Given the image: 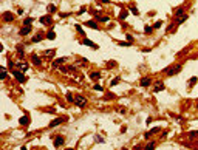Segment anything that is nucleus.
Here are the masks:
<instances>
[{"mask_svg":"<svg viewBox=\"0 0 198 150\" xmlns=\"http://www.w3.org/2000/svg\"><path fill=\"white\" fill-rule=\"evenodd\" d=\"M195 136H198V131H190L189 133V138H195Z\"/></svg>","mask_w":198,"mask_h":150,"instance_id":"34","label":"nucleus"},{"mask_svg":"<svg viewBox=\"0 0 198 150\" xmlns=\"http://www.w3.org/2000/svg\"><path fill=\"white\" fill-rule=\"evenodd\" d=\"M13 76L16 78L17 80H19L20 84H23V82H26V76L23 74L22 71H17V70H13Z\"/></svg>","mask_w":198,"mask_h":150,"instance_id":"1","label":"nucleus"},{"mask_svg":"<svg viewBox=\"0 0 198 150\" xmlns=\"http://www.w3.org/2000/svg\"><path fill=\"white\" fill-rule=\"evenodd\" d=\"M0 78H2V79H6V70H5V68H3V71H2V76H0Z\"/></svg>","mask_w":198,"mask_h":150,"instance_id":"39","label":"nucleus"},{"mask_svg":"<svg viewBox=\"0 0 198 150\" xmlns=\"http://www.w3.org/2000/svg\"><path fill=\"white\" fill-rule=\"evenodd\" d=\"M163 90H164V84H156L155 88H153V91H155V93H158V91H163Z\"/></svg>","mask_w":198,"mask_h":150,"instance_id":"19","label":"nucleus"},{"mask_svg":"<svg viewBox=\"0 0 198 150\" xmlns=\"http://www.w3.org/2000/svg\"><path fill=\"white\" fill-rule=\"evenodd\" d=\"M74 26H76V30H78V33L84 34V30H82V26H80V25H74Z\"/></svg>","mask_w":198,"mask_h":150,"instance_id":"32","label":"nucleus"},{"mask_svg":"<svg viewBox=\"0 0 198 150\" xmlns=\"http://www.w3.org/2000/svg\"><path fill=\"white\" fill-rule=\"evenodd\" d=\"M31 59H33V64H34V65H37V67H39V65H42V60H40V57H39V56L33 54V56H31Z\"/></svg>","mask_w":198,"mask_h":150,"instance_id":"11","label":"nucleus"},{"mask_svg":"<svg viewBox=\"0 0 198 150\" xmlns=\"http://www.w3.org/2000/svg\"><path fill=\"white\" fill-rule=\"evenodd\" d=\"M16 65L22 68V71H26V70H28V65H26V64H23V62H19V64H16Z\"/></svg>","mask_w":198,"mask_h":150,"instance_id":"21","label":"nucleus"},{"mask_svg":"<svg viewBox=\"0 0 198 150\" xmlns=\"http://www.w3.org/2000/svg\"><path fill=\"white\" fill-rule=\"evenodd\" d=\"M150 82H152V80H150V78H142L141 80H139L141 87H149V85H150Z\"/></svg>","mask_w":198,"mask_h":150,"instance_id":"9","label":"nucleus"},{"mask_svg":"<svg viewBox=\"0 0 198 150\" xmlns=\"http://www.w3.org/2000/svg\"><path fill=\"white\" fill-rule=\"evenodd\" d=\"M127 42H130V43H132V42H133V37H132V36H130V34H127Z\"/></svg>","mask_w":198,"mask_h":150,"instance_id":"40","label":"nucleus"},{"mask_svg":"<svg viewBox=\"0 0 198 150\" xmlns=\"http://www.w3.org/2000/svg\"><path fill=\"white\" fill-rule=\"evenodd\" d=\"M101 2H102V3H108V0H101Z\"/></svg>","mask_w":198,"mask_h":150,"instance_id":"43","label":"nucleus"},{"mask_svg":"<svg viewBox=\"0 0 198 150\" xmlns=\"http://www.w3.org/2000/svg\"><path fill=\"white\" fill-rule=\"evenodd\" d=\"M19 124L20 125H28V124H30V118H28V116H22L19 119Z\"/></svg>","mask_w":198,"mask_h":150,"instance_id":"10","label":"nucleus"},{"mask_svg":"<svg viewBox=\"0 0 198 150\" xmlns=\"http://www.w3.org/2000/svg\"><path fill=\"white\" fill-rule=\"evenodd\" d=\"M54 53H56V50H46V51H45L46 56H54Z\"/></svg>","mask_w":198,"mask_h":150,"instance_id":"28","label":"nucleus"},{"mask_svg":"<svg viewBox=\"0 0 198 150\" xmlns=\"http://www.w3.org/2000/svg\"><path fill=\"white\" fill-rule=\"evenodd\" d=\"M90 78L93 80H98V79H101L102 76H101V73H99V71H94V73H91V74H90Z\"/></svg>","mask_w":198,"mask_h":150,"instance_id":"16","label":"nucleus"},{"mask_svg":"<svg viewBox=\"0 0 198 150\" xmlns=\"http://www.w3.org/2000/svg\"><path fill=\"white\" fill-rule=\"evenodd\" d=\"M119 45L121 46H127V45H130V42H119Z\"/></svg>","mask_w":198,"mask_h":150,"instance_id":"41","label":"nucleus"},{"mask_svg":"<svg viewBox=\"0 0 198 150\" xmlns=\"http://www.w3.org/2000/svg\"><path fill=\"white\" fill-rule=\"evenodd\" d=\"M161 26H163V20L155 22V25H153V28H161Z\"/></svg>","mask_w":198,"mask_h":150,"instance_id":"29","label":"nucleus"},{"mask_svg":"<svg viewBox=\"0 0 198 150\" xmlns=\"http://www.w3.org/2000/svg\"><path fill=\"white\" fill-rule=\"evenodd\" d=\"M197 80H198V78H197V76H193V78H192V79L189 80V85H193V84H195Z\"/></svg>","mask_w":198,"mask_h":150,"instance_id":"31","label":"nucleus"},{"mask_svg":"<svg viewBox=\"0 0 198 150\" xmlns=\"http://www.w3.org/2000/svg\"><path fill=\"white\" fill-rule=\"evenodd\" d=\"M48 11H50V13H54V11H56V6H54V5H48Z\"/></svg>","mask_w":198,"mask_h":150,"instance_id":"33","label":"nucleus"},{"mask_svg":"<svg viewBox=\"0 0 198 150\" xmlns=\"http://www.w3.org/2000/svg\"><path fill=\"white\" fill-rule=\"evenodd\" d=\"M85 26H90V28H93V30H98V23H96V22H93V20L85 22Z\"/></svg>","mask_w":198,"mask_h":150,"instance_id":"12","label":"nucleus"},{"mask_svg":"<svg viewBox=\"0 0 198 150\" xmlns=\"http://www.w3.org/2000/svg\"><path fill=\"white\" fill-rule=\"evenodd\" d=\"M127 16H129V11H127V9H121V13H119V19H121V20H124V19H127Z\"/></svg>","mask_w":198,"mask_h":150,"instance_id":"14","label":"nucleus"},{"mask_svg":"<svg viewBox=\"0 0 198 150\" xmlns=\"http://www.w3.org/2000/svg\"><path fill=\"white\" fill-rule=\"evenodd\" d=\"M125 131H127V127H125V125L121 127V133H125Z\"/></svg>","mask_w":198,"mask_h":150,"instance_id":"42","label":"nucleus"},{"mask_svg":"<svg viewBox=\"0 0 198 150\" xmlns=\"http://www.w3.org/2000/svg\"><path fill=\"white\" fill-rule=\"evenodd\" d=\"M183 16H184V9L183 8H178L175 11V17H183Z\"/></svg>","mask_w":198,"mask_h":150,"instance_id":"20","label":"nucleus"},{"mask_svg":"<svg viewBox=\"0 0 198 150\" xmlns=\"http://www.w3.org/2000/svg\"><path fill=\"white\" fill-rule=\"evenodd\" d=\"M82 43H84V45H88V46H93V48H98L96 43H93V42H91V40H88V39H84Z\"/></svg>","mask_w":198,"mask_h":150,"instance_id":"15","label":"nucleus"},{"mask_svg":"<svg viewBox=\"0 0 198 150\" xmlns=\"http://www.w3.org/2000/svg\"><path fill=\"white\" fill-rule=\"evenodd\" d=\"M107 67L108 68H115L116 67V60H108L107 62Z\"/></svg>","mask_w":198,"mask_h":150,"instance_id":"23","label":"nucleus"},{"mask_svg":"<svg viewBox=\"0 0 198 150\" xmlns=\"http://www.w3.org/2000/svg\"><path fill=\"white\" fill-rule=\"evenodd\" d=\"M65 62V57H60V59H56L53 62V67H59V65H62Z\"/></svg>","mask_w":198,"mask_h":150,"instance_id":"18","label":"nucleus"},{"mask_svg":"<svg viewBox=\"0 0 198 150\" xmlns=\"http://www.w3.org/2000/svg\"><path fill=\"white\" fill-rule=\"evenodd\" d=\"M155 147V142H149L147 145H145V149H153Z\"/></svg>","mask_w":198,"mask_h":150,"instance_id":"37","label":"nucleus"},{"mask_svg":"<svg viewBox=\"0 0 198 150\" xmlns=\"http://www.w3.org/2000/svg\"><path fill=\"white\" fill-rule=\"evenodd\" d=\"M40 23H51V16L48 14V16L40 17Z\"/></svg>","mask_w":198,"mask_h":150,"instance_id":"13","label":"nucleus"},{"mask_svg":"<svg viewBox=\"0 0 198 150\" xmlns=\"http://www.w3.org/2000/svg\"><path fill=\"white\" fill-rule=\"evenodd\" d=\"M130 11L135 14V16H139V11H138V8H135V6H132V9H130Z\"/></svg>","mask_w":198,"mask_h":150,"instance_id":"30","label":"nucleus"},{"mask_svg":"<svg viewBox=\"0 0 198 150\" xmlns=\"http://www.w3.org/2000/svg\"><path fill=\"white\" fill-rule=\"evenodd\" d=\"M93 88H94V90H98V91H102V90H104V88H102L101 85H99V84H96V85H94Z\"/></svg>","mask_w":198,"mask_h":150,"instance_id":"36","label":"nucleus"},{"mask_svg":"<svg viewBox=\"0 0 198 150\" xmlns=\"http://www.w3.org/2000/svg\"><path fill=\"white\" fill-rule=\"evenodd\" d=\"M33 22H34V19H33V17H26V19H25V22H23V25H31Z\"/></svg>","mask_w":198,"mask_h":150,"instance_id":"24","label":"nucleus"},{"mask_svg":"<svg viewBox=\"0 0 198 150\" xmlns=\"http://www.w3.org/2000/svg\"><path fill=\"white\" fill-rule=\"evenodd\" d=\"M64 121H65V118H56L54 121L50 122V127H56V125H59V124H62Z\"/></svg>","mask_w":198,"mask_h":150,"instance_id":"8","label":"nucleus"},{"mask_svg":"<svg viewBox=\"0 0 198 150\" xmlns=\"http://www.w3.org/2000/svg\"><path fill=\"white\" fill-rule=\"evenodd\" d=\"M181 71V65H175V67H170V68H167L166 73H167V76H173V74H177V73Z\"/></svg>","mask_w":198,"mask_h":150,"instance_id":"3","label":"nucleus"},{"mask_svg":"<svg viewBox=\"0 0 198 150\" xmlns=\"http://www.w3.org/2000/svg\"><path fill=\"white\" fill-rule=\"evenodd\" d=\"M30 31H31V26H30V25H23V28L19 31V34H20V36H26Z\"/></svg>","mask_w":198,"mask_h":150,"instance_id":"7","label":"nucleus"},{"mask_svg":"<svg viewBox=\"0 0 198 150\" xmlns=\"http://www.w3.org/2000/svg\"><path fill=\"white\" fill-rule=\"evenodd\" d=\"M152 31H153V26H149V25H147V26L144 28V33H145V34H150Z\"/></svg>","mask_w":198,"mask_h":150,"instance_id":"25","label":"nucleus"},{"mask_svg":"<svg viewBox=\"0 0 198 150\" xmlns=\"http://www.w3.org/2000/svg\"><path fill=\"white\" fill-rule=\"evenodd\" d=\"M64 142H65V138L62 136V135H57V136H54V141H53L54 147H60V145H64Z\"/></svg>","mask_w":198,"mask_h":150,"instance_id":"4","label":"nucleus"},{"mask_svg":"<svg viewBox=\"0 0 198 150\" xmlns=\"http://www.w3.org/2000/svg\"><path fill=\"white\" fill-rule=\"evenodd\" d=\"M67 101H68V102H74V98H73L71 93H67Z\"/></svg>","mask_w":198,"mask_h":150,"instance_id":"27","label":"nucleus"},{"mask_svg":"<svg viewBox=\"0 0 198 150\" xmlns=\"http://www.w3.org/2000/svg\"><path fill=\"white\" fill-rule=\"evenodd\" d=\"M159 130H161V127H155V129H152V130H150V131H147V133H144V138H145V139H149V138L152 136V135L158 133Z\"/></svg>","mask_w":198,"mask_h":150,"instance_id":"5","label":"nucleus"},{"mask_svg":"<svg viewBox=\"0 0 198 150\" xmlns=\"http://www.w3.org/2000/svg\"><path fill=\"white\" fill-rule=\"evenodd\" d=\"M74 104L78 105V107H80V108H84L87 105V99L84 96H76L74 98Z\"/></svg>","mask_w":198,"mask_h":150,"instance_id":"2","label":"nucleus"},{"mask_svg":"<svg viewBox=\"0 0 198 150\" xmlns=\"http://www.w3.org/2000/svg\"><path fill=\"white\" fill-rule=\"evenodd\" d=\"M96 141H98V142H104V138L99 136V135H96Z\"/></svg>","mask_w":198,"mask_h":150,"instance_id":"38","label":"nucleus"},{"mask_svg":"<svg viewBox=\"0 0 198 150\" xmlns=\"http://www.w3.org/2000/svg\"><path fill=\"white\" fill-rule=\"evenodd\" d=\"M17 53H19V56H20V57L23 56V46H22V45L17 46Z\"/></svg>","mask_w":198,"mask_h":150,"instance_id":"26","label":"nucleus"},{"mask_svg":"<svg viewBox=\"0 0 198 150\" xmlns=\"http://www.w3.org/2000/svg\"><path fill=\"white\" fill-rule=\"evenodd\" d=\"M40 40H42V34H36L34 37H33V42H34V43H37V42H40Z\"/></svg>","mask_w":198,"mask_h":150,"instance_id":"22","label":"nucleus"},{"mask_svg":"<svg viewBox=\"0 0 198 150\" xmlns=\"http://www.w3.org/2000/svg\"><path fill=\"white\" fill-rule=\"evenodd\" d=\"M46 39H50V40H54V39H56V33H54L53 30H50L48 33H46Z\"/></svg>","mask_w":198,"mask_h":150,"instance_id":"17","label":"nucleus"},{"mask_svg":"<svg viewBox=\"0 0 198 150\" xmlns=\"http://www.w3.org/2000/svg\"><path fill=\"white\" fill-rule=\"evenodd\" d=\"M3 20H5V22H11V20H14V14H13V13H9V11L3 13Z\"/></svg>","mask_w":198,"mask_h":150,"instance_id":"6","label":"nucleus"},{"mask_svg":"<svg viewBox=\"0 0 198 150\" xmlns=\"http://www.w3.org/2000/svg\"><path fill=\"white\" fill-rule=\"evenodd\" d=\"M119 80H121V78H116V79H113V80H112V84H110V85H116V84H118Z\"/></svg>","mask_w":198,"mask_h":150,"instance_id":"35","label":"nucleus"}]
</instances>
